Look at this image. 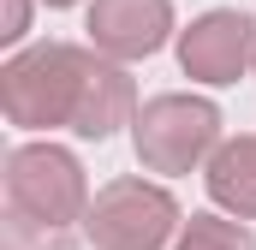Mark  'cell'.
Masks as SVG:
<instances>
[{
  "label": "cell",
  "instance_id": "7",
  "mask_svg": "<svg viewBox=\"0 0 256 250\" xmlns=\"http://www.w3.org/2000/svg\"><path fill=\"white\" fill-rule=\"evenodd\" d=\"M202 179H208L214 208H226L238 220H256V137H220Z\"/></svg>",
  "mask_w": 256,
  "mask_h": 250
},
{
  "label": "cell",
  "instance_id": "3",
  "mask_svg": "<svg viewBox=\"0 0 256 250\" xmlns=\"http://www.w3.org/2000/svg\"><path fill=\"white\" fill-rule=\"evenodd\" d=\"M185 214L173 202V190L155 179H108L84 208V244L90 250H167L179 238Z\"/></svg>",
  "mask_w": 256,
  "mask_h": 250
},
{
  "label": "cell",
  "instance_id": "5",
  "mask_svg": "<svg viewBox=\"0 0 256 250\" xmlns=\"http://www.w3.org/2000/svg\"><path fill=\"white\" fill-rule=\"evenodd\" d=\"M250 60H256V18L238 6H214L179 30V72L191 84H208V90L238 84Z\"/></svg>",
  "mask_w": 256,
  "mask_h": 250
},
{
  "label": "cell",
  "instance_id": "9",
  "mask_svg": "<svg viewBox=\"0 0 256 250\" xmlns=\"http://www.w3.org/2000/svg\"><path fill=\"white\" fill-rule=\"evenodd\" d=\"M30 30V0H6V30H0V42H18Z\"/></svg>",
  "mask_w": 256,
  "mask_h": 250
},
{
  "label": "cell",
  "instance_id": "4",
  "mask_svg": "<svg viewBox=\"0 0 256 250\" xmlns=\"http://www.w3.org/2000/svg\"><path fill=\"white\" fill-rule=\"evenodd\" d=\"M131 149H137L143 173L179 179L220 149V108L208 96H179V90L149 96L131 120Z\"/></svg>",
  "mask_w": 256,
  "mask_h": 250
},
{
  "label": "cell",
  "instance_id": "6",
  "mask_svg": "<svg viewBox=\"0 0 256 250\" xmlns=\"http://www.w3.org/2000/svg\"><path fill=\"white\" fill-rule=\"evenodd\" d=\"M84 30L108 60H149L173 36V0H96Z\"/></svg>",
  "mask_w": 256,
  "mask_h": 250
},
{
  "label": "cell",
  "instance_id": "1",
  "mask_svg": "<svg viewBox=\"0 0 256 250\" xmlns=\"http://www.w3.org/2000/svg\"><path fill=\"white\" fill-rule=\"evenodd\" d=\"M0 108L18 131H72L108 143L120 125L137 120V84L126 60L78 42H36L0 66Z\"/></svg>",
  "mask_w": 256,
  "mask_h": 250
},
{
  "label": "cell",
  "instance_id": "8",
  "mask_svg": "<svg viewBox=\"0 0 256 250\" xmlns=\"http://www.w3.org/2000/svg\"><path fill=\"white\" fill-rule=\"evenodd\" d=\"M173 250H256V232L232 214H191L185 226H179V238H173Z\"/></svg>",
  "mask_w": 256,
  "mask_h": 250
},
{
  "label": "cell",
  "instance_id": "2",
  "mask_svg": "<svg viewBox=\"0 0 256 250\" xmlns=\"http://www.w3.org/2000/svg\"><path fill=\"white\" fill-rule=\"evenodd\" d=\"M84 208H90V179L72 149L18 143L6 155V220L66 232V226H84Z\"/></svg>",
  "mask_w": 256,
  "mask_h": 250
},
{
  "label": "cell",
  "instance_id": "11",
  "mask_svg": "<svg viewBox=\"0 0 256 250\" xmlns=\"http://www.w3.org/2000/svg\"><path fill=\"white\" fill-rule=\"evenodd\" d=\"M250 66H256V60H250Z\"/></svg>",
  "mask_w": 256,
  "mask_h": 250
},
{
  "label": "cell",
  "instance_id": "10",
  "mask_svg": "<svg viewBox=\"0 0 256 250\" xmlns=\"http://www.w3.org/2000/svg\"><path fill=\"white\" fill-rule=\"evenodd\" d=\"M48 6H78V0H48Z\"/></svg>",
  "mask_w": 256,
  "mask_h": 250
}]
</instances>
